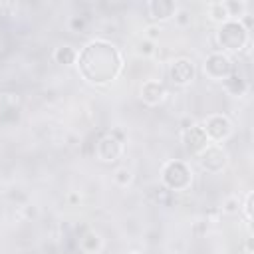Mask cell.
Listing matches in <instances>:
<instances>
[{
    "instance_id": "4",
    "label": "cell",
    "mask_w": 254,
    "mask_h": 254,
    "mask_svg": "<svg viewBox=\"0 0 254 254\" xmlns=\"http://www.w3.org/2000/svg\"><path fill=\"white\" fill-rule=\"evenodd\" d=\"M185 141H187V149L189 151H196L206 143V133L202 127H190L185 133Z\"/></svg>"
},
{
    "instance_id": "2",
    "label": "cell",
    "mask_w": 254,
    "mask_h": 254,
    "mask_svg": "<svg viewBox=\"0 0 254 254\" xmlns=\"http://www.w3.org/2000/svg\"><path fill=\"white\" fill-rule=\"evenodd\" d=\"M163 179H165V183H167L169 187H173V189H185V187L189 185V181H190L187 167H185L183 163H179V161L169 163V165L165 167Z\"/></svg>"
},
{
    "instance_id": "5",
    "label": "cell",
    "mask_w": 254,
    "mask_h": 254,
    "mask_svg": "<svg viewBox=\"0 0 254 254\" xmlns=\"http://www.w3.org/2000/svg\"><path fill=\"white\" fill-rule=\"evenodd\" d=\"M171 75H173L175 81L185 83V81L192 79V65H190L187 60H179V62L173 64V67H171Z\"/></svg>"
},
{
    "instance_id": "6",
    "label": "cell",
    "mask_w": 254,
    "mask_h": 254,
    "mask_svg": "<svg viewBox=\"0 0 254 254\" xmlns=\"http://www.w3.org/2000/svg\"><path fill=\"white\" fill-rule=\"evenodd\" d=\"M99 155L103 161H115V157L119 155V143L113 141L111 137H105L99 141Z\"/></svg>"
},
{
    "instance_id": "11",
    "label": "cell",
    "mask_w": 254,
    "mask_h": 254,
    "mask_svg": "<svg viewBox=\"0 0 254 254\" xmlns=\"http://www.w3.org/2000/svg\"><path fill=\"white\" fill-rule=\"evenodd\" d=\"M69 24H71V30H73V32H79V30H83V24H85V22H83L81 16H73Z\"/></svg>"
},
{
    "instance_id": "9",
    "label": "cell",
    "mask_w": 254,
    "mask_h": 254,
    "mask_svg": "<svg viewBox=\"0 0 254 254\" xmlns=\"http://www.w3.org/2000/svg\"><path fill=\"white\" fill-rule=\"evenodd\" d=\"M56 60L60 62V64H71L73 60H75V52L69 48V46H64V48H58L56 50Z\"/></svg>"
},
{
    "instance_id": "7",
    "label": "cell",
    "mask_w": 254,
    "mask_h": 254,
    "mask_svg": "<svg viewBox=\"0 0 254 254\" xmlns=\"http://www.w3.org/2000/svg\"><path fill=\"white\" fill-rule=\"evenodd\" d=\"M149 10L153 14V18H171L175 14V4L173 2H165V0H159V2H151L149 4Z\"/></svg>"
},
{
    "instance_id": "8",
    "label": "cell",
    "mask_w": 254,
    "mask_h": 254,
    "mask_svg": "<svg viewBox=\"0 0 254 254\" xmlns=\"http://www.w3.org/2000/svg\"><path fill=\"white\" fill-rule=\"evenodd\" d=\"M141 93H143L141 97H143L145 101L155 103V101H159V99H161V95H163V87H161L157 81H147V83L143 85Z\"/></svg>"
},
{
    "instance_id": "13",
    "label": "cell",
    "mask_w": 254,
    "mask_h": 254,
    "mask_svg": "<svg viewBox=\"0 0 254 254\" xmlns=\"http://www.w3.org/2000/svg\"><path fill=\"white\" fill-rule=\"evenodd\" d=\"M133 254H137V252H133Z\"/></svg>"
},
{
    "instance_id": "1",
    "label": "cell",
    "mask_w": 254,
    "mask_h": 254,
    "mask_svg": "<svg viewBox=\"0 0 254 254\" xmlns=\"http://www.w3.org/2000/svg\"><path fill=\"white\" fill-rule=\"evenodd\" d=\"M218 36H220V44L228 50H240L242 42L246 40V32L242 30V26H238V22L224 24Z\"/></svg>"
},
{
    "instance_id": "3",
    "label": "cell",
    "mask_w": 254,
    "mask_h": 254,
    "mask_svg": "<svg viewBox=\"0 0 254 254\" xmlns=\"http://www.w3.org/2000/svg\"><path fill=\"white\" fill-rule=\"evenodd\" d=\"M228 131H230V125H228V121L224 119V117H210L208 119V123H206V127H204V133H208V135H212L214 139H220V137H226L228 135Z\"/></svg>"
},
{
    "instance_id": "10",
    "label": "cell",
    "mask_w": 254,
    "mask_h": 254,
    "mask_svg": "<svg viewBox=\"0 0 254 254\" xmlns=\"http://www.w3.org/2000/svg\"><path fill=\"white\" fill-rule=\"evenodd\" d=\"M115 179H117L119 185H127V183L131 181V173H129L127 169H119V171L115 173Z\"/></svg>"
},
{
    "instance_id": "12",
    "label": "cell",
    "mask_w": 254,
    "mask_h": 254,
    "mask_svg": "<svg viewBox=\"0 0 254 254\" xmlns=\"http://www.w3.org/2000/svg\"><path fill=\"white\" fill-rule=\"evenodd\" d=\"M141 52H147V54H149V52H151V44H149V42L141 44Z\"/></svg>"
}]
</instances>
